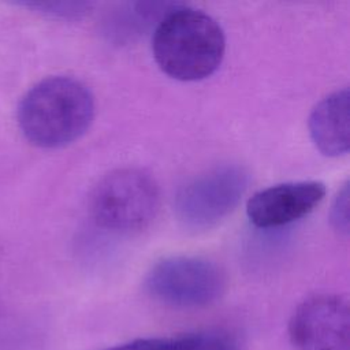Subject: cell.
I'll return each mask as SVG.
<instances>
[{
	"instance_id": "1",
	"label": "cell",
	"mask_w": 350,
	"mask_h": 350,
	"mask_svg": "<svg viewBox=\"0 0 350 350\" xmlns=\"http://www.w3.org/2000/svg\"><path fill=\"white\" fill-rule=\"evenodd\" d=\"M90 89L68 75L48 77L31 86L18 107L19 129L44 149L63 148L81 138L94 119Z\"/></svg>"
},
{
	"instance_id": "2",
	"label": "cell",
	"mask_w": 350,
	"mask_h": 350,
	"mask_svg": "<svg viewBox=\"0 0 350 350\" xmlns=\"http://www.w3.org/2000/svg\"><path fill=\"white\" fill-rule=\"evenodd\" d=\"M226 37L221 26L206 12L175 4L157 22L152 53L168 77L193 82L211 77L221 64Z\"/></svg>"
},
{
	"instance_id": "3",
	"label": "cell",
	"mask_w": 350,
	"mask_h": 350,
	"mask_svg": "<svg viewBox=\"0 0 350 350\" xmlns=\"http://www.w3.org/2000/svg\"><path fill=\"white\" fill-rule=\"evenodd\" d=\"M160 206V190L154 178L141 168H119L94 186L90 215L97 226L120 234L145 228Z\"/></svg>"
},
{
	"instance_id": "4",
	"label": "cell",
	"mask_w": 350,
	"mask_h": 350,
	"mask_svg": "<svg viewBox=\"0 0 350 350\" xmlns=\"http://www.w3.org/2000/svg\"><path fill=\"white\" fill-rule=\"evenodd\" d=\"M226 287L224 271L198 256L165 257L145 276V288L153 299L180 309L208 306L223 295Z\"/></svg>"
},
{
	"instance_id": "5",
	"label": "cell",
	"mask_w": 350,
	"mask_h": 350,
	"mask_svg": "<svg viewBox=\"0 0 350 350\" xmlns=\"http://www.w3.org/2000/svg\"><path fill=\"white\" fill-rule=\"evenodd\" d=\"M249 185L247 171L237 164H223L179 187L174 209L178 220L191 230H206L228 216Z\"/></svg>"
},
{
	"instance_id": "6",
	"label": "cell",
	"mask_w": 350,
	"mask_h": 350,
	"mask_svg": "<svg viewBox=\"0 0 350 350\" xmlns=\"http://www.w3.org/2000/svg\"><path fill=\"white\" fill-rule=\"evenodd\" d=\"M294 350H350L349 302L336 294L304 299L288 321Z\"/></svg>"
},
{
	"instance_id": "7",
	"label": "cell",
	"mask_w": 350,
	"mask_h": 350,
	"mask_svg": "<svg viewBox=\"0 0 350 350\" xmlns=\"http://www.w3.org/2000/svg\"><path fill=\"white\" fill-rule=\"evenodd\" d=\"M325 197L319 180L278 183L254 193L246 204V215L256 227L276 228L309 215Z\"/></svg>"
},
{
	"instance_id": "8",
	"label": "cell",
	"mask_w": 350,
	"mask_h": 350,
	"mask_svg": "<svg viewBox=\"0 0 350 350\" xmlns=\"http://www.w3.org/2000/svg\"><path fill=\"white\" fill-rule=\"evenodd\" d=\"M314 146L328 157L349 152V89H338L321 98L308 120Z\"/></svg>"
},
{
	"instance_id": "9",
	"label": "cell",
	"mask_w": 350,
	"mask_h": 350,
	"mask_svg": "<svg viewBox=\"0 0 350 350\" xmlns=\"http://www.w3.org/2000/svg\"><path fill=\"white\" fill-rule=\"evenodd\" d=\"M168 350H241V347L227 332L198 331L168 338Z\"/></svg>"
},
{
	"instance_id": "10",
	"label": "cell",
	"mask_w": 350,
	"mask_h": 350,
	"mask_svg": "<svg viewBox=\"0 0 350 350\" xmlns=\"http://www.w3.org/2000/svg\"><path fill=\"white\" fill-rule=\"evenodd\" d=\"M23 5L41 14L63 19H78L93 7L92 3L86 1H29L23 3Z\"/></svg>"
},
{
	"instance_id": "11",
	"label": "cell",
	"mask_w": 350,
	"mask_h": 350,
	"mask_svg": "<svg viewBox=\"0 0 350 350\" xmlns=\"http://www.w3.org/2000/svg\"><path fill=\"white\" fill-rule=\"evenodd\" d=\"M349 194H347V185L342 187L338 193L332 209H331V223L332 226L343 234L349 231Z\"/></svg>"
},
{
	"instance_id": "12",
	"label": "cell",
	"mask_w": 350,
	"mask_h": 350,
	"mask_svg": "<svg viewBox=\"0 0 350 350\" xmlns=\"http://www.w3.org/2000/svg\"><path fill=\"white\" fill-rule=\"evenodd\" d=\"M104 350H168V338H138Z\"/></svg>"
}]
</instances>
